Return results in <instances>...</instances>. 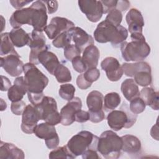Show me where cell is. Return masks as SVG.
I'll return each instance as SVG.
<instances>
[{"label": "cell", "instance_id": "1", "mask_svg": "<svg viewBox=\"0 0 159 159\" xmlns=\"http://www.w3.org/2000/svg\"><path fill=\"white\" fill-rule=\"evenodd\" d=\"M94 39L96 42L104 43L110 42L114 47H119L128 37V31L122 25L116 26L104 20L101 22L94 32Z\"/></svg>", "mask_w": 159, "mask_h": 159}, {"label": "cell", "instance_id": "2", "mask_svg": "<svg viewBox=\"0 0 159 159\" xmlns=\"http://www.w3.org/2000/svg\"><path fill=\"white\" fill-rule=\"evenodd\" d=\"M122 140L112 130L103 132L98 139L97 151L106 159H117L121 154Z\"/></svg>", "mask_w": 159, "mask_h": 159}, {"label": "cell", "instance_id": "3", "mask_svg": "<svg viewBox=\"0 0 159 159\" xmlns=\"http://www.w3.org/2000/svg\"><path fill=\"white\" fill-rule=\"evenodd\" d=\"M99 137L91 132L82 130L73 135L68 142L67 147L75 156L81 155L86 150L91 148L97 150Z\"/></svg>", "mask_w": 159, "mask_h": 159}, {"label": "cell", "instance_id": "4", "mask_svg": "<svg viewBox=\"0 0 159 159\" xmlns=\"http://www.w3.org/2000/svg\"><path fill=\"white\" fill-rule=\"evenodd\" d=\"M24 73L27 92L43 93V89L48 84V78L34 64L30 62L24 65Z\"/></svg>", "mask_w": 159, "mask_h": 159}, {"label": "cell", "instance_id": "5", "mask_svg": "<svg viewBox=\"0 0 159 159\" xmlns=\"http://www.w3.org/2000/svg\"><path fill=\"white\" fill-rule=\"evenodd\" d=\"M122 58L126 61H142L150 53L149 45L143 40H133L130 42H123L120 44Z\"/></svg>", "mask_w": 159, "mask_h": 159}, {"label": "cell", "instance_id": "6", "mask_svg": "<svg viewBox=\"0 0 159 159\" xmlns=\"http://www.w3.org/2000/svg\"><path fill=\"white\" fill-rule=\"evenodd\" d=\"M120 110H113L107 116V124L109 127L115 130L119 131L122 128H130L136 122L137 114H133L128 109L127 104L123 102Z\"/></svg>", "mask_w": 159, "mask_h": 159}, {"label": "cell", "instance_id": "7", "mask_svg": "<svg viewBox=\"0 0 159 159\" xmlns=\"http://www.w3.org/2000/svg\"><path fill=\"white\" fill-rule=\"evenodd\" d=\"M57 102L52 97L45 96L40 104L35 106L39 115L40 120L56 125L61 122V117L57 110Z\"/></svg>", "mask_w": 159, "mask_h": 159}, {"label": "cell", "instance_id": "8", "mask_svg": "<svg viewBox=\"0 0 159 159\" xmlns=\"http://www.w3.org/2000/svg\"><path fill=\"white\" fill-rule=\"evenodd\" d=\"M27 45L30 48L29 61L35 65L39 64L38 61L39 53L50 48V46L46 44V39L43 32L35 30H33L30 34V40Z\"/></svg>", "mask_w": 159, "mask_h": 159}, {"label": "cell", "instance_id": "9", "mask_svg": "<svg viewBox=\"0 0 159 159\" xmlns=\"http://www.w3.org/2000/svg\"><path fill=\"white\" fill-rule=\"evenodd\" d=\"M34 133L39 139L45 140L48 148L55 149L58 147L60 140L54 125L47 122L40 123L37 125Z\"/></svg>", "mask_w": 159, "mask_h": 159}, {"label": "cell", "instance_id": "10", "mask_svg": "<svg viewBox=\"0 0 159 159\" xmlns=\"http://www.w3.org/2000/svg\"><path fill=\"white\" fill-rule=\"evenodd\" d=\"M31 24L34 30L43 32L47 27L48 16L47 7L43 1H36L31 6Z\"/></svg>", "mask_w": 159, "mask_h": 159}, {"label": "cell", "instance_id": "11", "mask_svg": "<svg viewBox=\"0 0 159 159\" xmlns=\"http://www.w3.org/2000/svg\"><path fill=\"white\" fill-rule=\"evenodd\" d=\"M81 11L92 22H98L102 16L103 7L101 1L80 0L78 1Z\"/></svg>", "mask_w": 159, "mask_h": 159}, {"label": "cell", "instance_id": "12", "mask_svg": "<svg viewBox=\"0 0 159 159\" xmlns=\"http://www.w3.org/2000/svg\"><path fill=\"white\" fill-rule=\"evenodd\" d=\"M75 27V24L66 18L61 17H53L44 31L50 39H54L62 32L68 31Z\"/></svg>", "mask_w": 159, "mask_h": 159}, {"label": "cell", "instance_id": "13", "mask_svg": "<svg viewBox=\"0 0 159 159\" xmlns=\"http://www.w3.org/2000/svg\"><path fill=\"white\" fill-rule=\"evenodd\" d=\"M0 65L10 76H18L24 72V65L19 54H10L0 58Z\"/></svg>", "mask_w": 159, "mask_h": 159}, {"label": "cell", "instance_id": "14", "mask_svg": "<svg viewBox=\"0 0 159 159\" xmlns=\"http://www.w3.org/2000/svg\"><path fill=\"white\" fill-rule=\"evenodd\" d=\"M82 102L80 98L74 97L64 106L60 112L61 117L60 123L65 126L72 124L75 121L76 112L81 109Z\"/></svg>", "mask_w": 159, "mask_h": 159}, {"label": "cell", "instance_id": "15", "mask_svg": "<svg viewBox=\"0 0 159 159\" xmlns=\"http://www.w3.org/2000/svg\"><path fill=\"white\" fill-rule=\"evenodd\" d=\"M39 120L40 117L36 108L32 104H28L22 114L21 130L27 134L34 133Z\"/></svg>", "mask_w": 159, "mask_h": 159}, {"label": "cell", "instance_id": "16", "mask_svg": "<svg viewBox=\"0 0 159 159\" xmlns=\"http://www.w3.org/2000/svg\"><path fill=\"white\" fill-rule=\"evenodd\" d=\"M102 70L105 71L107 78L111 81H119L124 74V71L118 60L112 57L105 58L101 63Z\"/></svg>", "mask_w": 159, "mask_h": 159}, {"label": "cell", "instance_id": "17", "mask_svg": "<svg viewBox=\"0 0 159 159\" xmlns=\"http://www.w3.org/2000/svg\"><path fill=\"white\" fill-rule=\"evenodd\" d=\"M125 20L130 35L143 34V27L145 23L142 14L139 10L135 8L130 9L126 14Z\"/></svg>", "mask_w": 159, "mask_h": 159}, {"label": "cell", "instance_id": "18", "mask_svg": "<svg viewBox=\"0 0 159 159\" xmlns=\"http://www.w3.org/2000/svg\"><path fill=\"white\" fill-rule=\"evenodd\" d=\"M71 40L75 42V45L83 52L86 47L94 44V39L86 31L79 27H74L68 30Z\"/></svg>", "mask_w": 159, "mask_h": 159}, {"label": "cell", "instance_id": "19", "mask_svg": "<svg viewBox=\"0 0 159 159\" xmlns=\"http://www.w3.org/2000/svg\"><path fill=\"white\" fill-rule=\"evenodd\" d=\"M27 93L24 76L17 77L12 85L7 91V97L11 102H17L22 99L24 96Z\"/></svg>", "mask_w": 159, "mask_h": 159}, {"label": "cell", "instance_id": "20", "mask_svg": "<svg viewBox=\"0 0 159 159\" xmlns=\"http://www.w3.org/2000/svg\"><path fill=\"white\" fill-rule=\"evenodd\" d=\"M32 8L30 6L26 8L17 9L14 11L9 19V22L13 29L19 28L24 24L30 25Z\"/></svg>", "mask_w": 159, "mask_h": 159}, {"label": "cell", "instance_id": "21", "mask_svg": "<svg viewBox=\"0 0 159 159\" xmlns=\"http://www.w3.org/2000/svg\"><path fill=\"white\" fill-rule=\"evenodd\" d=\"M38 61L52 75H53L55 70L60 64L57 55L48 50L42 51L39 53Z\"/></svg>", "mask_w": 159, "mask_h": 159}, {"label": "cell", "instance_id": "22", "mask_svg": "<svg viewBox=\"0 0 159 159\" xmlns=\"http://www.w3.org/2000/svg\"><path fill=\"white\" fill-rule=\"evenodd\" d=\"M24 152L11 143L1 141L0 158L1 159H24Z\"/></svg>", "mask_w": 159, "mask_h": 159}, {"label": "cell", "instance_id": "23", "mask_svg": "<svg viewBox=\"0 0 159 159\" xmlns=\"http://www.w3.org/2000/svg\"><path fill=\"white\" fill-rule=\"evenodd\" d=\"M99 57V50L94 44L88 46L83 52L82 59L88 68H96L98 65Z\"/></svg>", "mask_w": 159, "mask_h": 159}, {"label": "cell", "instance_id": "24", "mask_svg": "<svg viewBox=\"0 0 159 159\" xmlns=\"http://www.w3.org/2000/svg\"><path fill=\"white\" fill-rule=\"evenodd\" d=\"M122 140V150L129 154L139 153L142 147L140 140L135 136L127 134L121 137Z\"/></svg>", "mask_w": 159, "mask_h": 159}, {"label": "cell", "instance_id": "25", "mask_svg": "<svg viewBox=\"0 0 159 159\" xmlns=\"http://www.w3.org/2000/svg\"><path fill=\"white\" fill-rule=\"evenodd\" d=\"M140 97L146 105L153 110H158V92L151 87H145L140 91Z\"/></svg>", "mask_w": 159, "mask_h": 159}, {"label": "cell", "instance_id": "26", "mask_svg": "<svg viewBox=\"0 0 159 159\" xmlns=\"http://www.w3.org/2000/svg\"><path fill=\"white\" fill-rule=\"evenodd\" d=\"M104 96L102 94L96 90L91 91L86 98V104L88 112H98L102 110Z\"/></svg>", "mask_w": 159, "mask_h": 159}, {"label": "cell", "instance_id": "27", "mask_svg": "<svg viewBox=\"0 0 159 159\" xmlns=\"http://www.w3.org/2000/svg\"><path fill=\"white\" fill-rule=\"evenodd\" d=\"M120 91L125 98L129 101L140 96L139 87L134 79L132 78L126 79L122 83Z\"/></svg>", "mask_w": 159, "mask_h": 159}, {"label": "cell", "instance_id": "28", "mask_svg": "<svg viewBox=\"0 0 159 159\" xmlns=\"http://www.w3.org/2000/svg\"><path fill=\"white\" fill-rule=\"evenodd\" d=\"M9 37L14 46L18 48L28 45L30 40V34L21 27L12 29L9 32Z\"/></svg>", "mask_w": 159, "mask_h": 159}, {"label": "cell", "instance_id": "29", "mask_svg": "<svg viewBox=\"0 0 159 159\" xmlns=\"http://www.w3.org/2000/svg\"><path fill=\"white\" fill-rule=\"evenodd\" d=\"M122 68L124 74L127 76L134 77V75L137 72L142 70L151 71L150 65L145 61H138L135 63H124Z\"/></svg>", "mask_w": 159, "mask_h": 159}, {"label": "cell", "instance_id": "30", "mask_svg": "<svg viewBox=\"0 0 159 159\" xmlns=\"http://www.w3.org/2000/svg\"><path fill=\"white\" fill-rule=\"evenodd\" d=\"M18 54L14 48V45L10 39L9 32H5L1 34L0 55L1 56Z\"/></svg>", "mask_w": 159, "mask_h": 159}, {"label": "cell", "instance_id": "31", "mask_svg": "<svg viewBox=\"0 0 159 159\" xmlns=\"http://www.w3.org/2000/svg\"><path fill=\"white\" fill-rule=\"evenodd\" d=\"M121 102L120 95L116 92L109 93L104 98L103 109L108 112L109 111L114 110L117 106H119Z\"/></svg>", "mask_w": 159, "mask_h": 159}, {"label": "cell", "instance_id": "32", "mask_svg": "<svg viewBox=\"0 0 159 159\" xmlns=\"http://www.w3.org/2000/svg\"><path fill=\"white\" fill-rule=\"evenodd\" d=\"M53 76L60 83H65L71 81L72 77L70 70L64 65L60 63L55 70Z\"/></svg>", "mask_w": 159, "mask_h": 159}, {"label": "cell", "instance_id": "33", "mask_svg": "<svg viewBox=\"0 0 159 159\" xmlns=\"http://www.w3.org/2000/svg\"><path fill=\"white\" fill-rule=\"evenodd\" d=\"M135 83L142 87H147L152 84V77L151 71L142 70L137 72L134 76Z\"/></svg>", "mask_w": 159, "mask_h": 159}, {"label": "cell", "instance_id": "34", "mask_svg": "<svg viewBox=\"0 0 159 159\" xmlns=\"http://www.w3.org/2000/svg\"><path fill=\"white\" fill-rule=\"evenodd\" d=\"M49 158H75V157L69 150L66 145L55 148L48 155Z\"/></svg>", "mask_w": 159, "mask_h": 159}, {"label": "cell", "instance_id": "35", "mask_svg": "<svg viewBox=\"0 0 159 159\" xmlns=\"http://www.w3.org/2000/svg\"><path fill=\"white\" fill-rule=\"evenodd\" d=\"M75 91V88L73 84L66 83L60 85L58 94L63 99L69 101L74 98Z\"/></svg>", "mask_w": 159, "mask_h": 159}, {"label": "cell", "instance_id": "36", "mask_svg": "<svg viewBox=\"0 0 159 159\" xmlns=\"http://www.w3.org/2000/svg\"><path fill=\"white\" fill-rule=\"evenodd\" d=\"M83 80L89 85L91 86L92 83L97 81L100 77V71L97 68H88L84 73L81 74Z\"/></svg>", "mask_w": 159, "mask_h": 159}, {"label": "cell", "instance_id": "37", "mask_svg": "<svg viewBox=\"0 0 159 159\" xmlns=\"http://www.w3.org/2000/svg\"><path fill=\"white\" fill-rule=\"evenodd\" d=\"M71 37L68 31L64 32L57 35L52 41L53 45L56 48H63L70 44Z\"/></svg>", "mask_w": 159, "mask_h": 159}, {"label": "cell", "instance_id": "38", "mask_svg": "<svg viewBox=\"0 0 159 159\" xmlns=\"http://www.w3.org/2000/svg\"><path fill=\"white\" fill-rule=\"evenodd\" d=\"M146 104L142 99L139 96L130 101L129 109L131 112L135 114H139L144 111Z\"/></svg>", "mask_w": 159, "mask_h": 159}, {"label": "cell", "instance_id": "39", "mask_svg": "<svg viewBox=\"0 0 159 159\" xmlns=\"http://www.w3.org/2000/svg\"><path fill=\"white\" fill-rule=\"evenodd\" d=\"M105 20L116 26L120 25L122 20V12L117 9H112L108 12Z\"/></svg>", "mask_w": 159, "mask_h": 159}, {"label": "cell", "instance_id": "40", "mask_svg": "<svg viewBox=\"0 0 159 159\" xmlns=\"http://www.w3.org/2000/svg\"><path fill=\"white\" fill-rule=\"evenodd\" d=\"M81 53V50L75 45L73 44H70L68 46H66L64 48L63 52L65 58L67 60L71 61L75 57L80 55Z\"/></svg>", "mask_w": 159, "mask_h": 159}, {"label": "cell", "instance_id": "41", "mask_svg": "<svg viewBox=\"0 0 159 159\" xmlns=\"http://www.w3.org/2000/svg\"><path fill=\"white\" fill-rule=\"evenodd\" d=\"M71 63L73 68L78 73H83L88 69L87 66L86 65L85 63L82 59V57L80 55L75 57L71 60Z\"/></svg>", "mask_w": 159, "mask_h": 159}, {"label": "cell", "instance_id": "42", "mask_svg": "<svg viewBox=\"0 0 159 159\" xmlns=\"http://www.w3.org/2000/svg\"><path fill=\"white\" fill-rule=\"evenodd\" d=\"M25 107L26 104L25 102L22 100L17 102H12L11 104V111L14 114L20 116L22 114Z\"/></svg>", "mask_w": 159, "mask_h": 159}, {"label": "cell", "instance_id": "43", "mask_svg": "<svg viewBox=\"0 0 159 159\" xmlns=\"http://www.w3.org/2000/svg\"><path fill=\"white\" fill-rule=\"evenodd\" d=\"M101 2L103 7V14H106V13H108L111 10L117 8L119 1L104 0V1H101Z\"/></svg>", "mask_w": 159, "mask_h": 159}, {"label": "cell", "instance_id": "44", "mask_svg": "<svg viewBox=\"0 0 159 159\" xmlns=\"http://www.w3.org/2000/svg\"><path fill=\"white\" fill-rule=\"evenodd\" d=\"M27 93L29 101L34 106H36L40 104L45 96L43 92L40 93H30L27 92Z\"/></svg>", "mask_w": 159, "mask_h": 159}, {"label": "cell", "instance_id": "45", "mask_svg": "<svg viewBox=\"0 0 159 159\" xmlns=\"http://www.w3.org/2000/svg\"><path fill=\"white\" fill-rule=\"evenodd\" d=\"M89 120L93 123H99L105 119V114L103 110L98 112H89Z\"/></svg>", "mask_w": 159, "mask_h": 159}, {"label": "cell", "instance_id": "46", "mask_svg": "<svg viewBox=\"0 0 159 159\" xmlns=\"http://www.w3.org/2000/svg\"><path fill=\"white\" fill-rule=\"evenodd\" d=\"M89 120V114L88 111L81 109L78 111L75 114V121L80 123H84Z\"/></svg>", "mask_w": 159, "mask_h": 159}, {"label": "cell", "instance_id": "47", "mask_svg": "<svg viewBox=\"0 0 159 159\" xmlns=\"http://www.w3.org/2000/svg\"><path fill=\"white\" fill-rule=\"evenodd\" d=\"M97 152L96 150L89 148L81 155L82 158L83 159H99L101 157L98 155Z\"/></svg>", "mask_w": 159, "mask_h": 159}, {"label": "cell", "instance_id": "48", "mask_svg": "<svg viewBox=\"0 0 159 159\" xmlns=\"http://www.w3.org/2000/svg\"><path fill=\"white\" fill-rule=\"evenodd\" d=\"M43 2L47 6L48 14H53L57 11L58 4L57 1H45Z\"/></svg>", "mask_w": 159, "mask_h": 159}, {"label": "cell", "instance_id": "49", "mask_svg": "<svg viewBox=\"0 0 159 159\" xmlns=\"http://www.w3.org/2000/svg\"><path fill=\"white\" fill-rule=\"evenodd\" d=\"M32 2V1H21V0H10L9 2L12 6L16 9H19L22 7L23 6L27 5L28 4Z\"/></svg>", "mask_w": 159, "mask_h": 159}, {"label": "cell", "instance_id": "50", "mask_svg": "<svg viewBox=\"0 0 159 159\" xmlns=\"http://www.w3.org/2000/svg\"><path fill=\"white\" fill-rule=\"evenodd\" d=\"M1 91H8L9 89L12 86L11 81L6 76L1 75Z\"/></svg>", "mask_w": 159, "mask_h": 159}, {"label": "cell", "instance_id": "51", "mask_svg": "<svg viewBox=\"0 0 159 159\" xmlns=\"http://www.w3.org/2000/svg\"><path fill=\"white\" fill-rule=\"evenodd\" d=\"M150 135L151 136L157 140H158V127L157 122L155 125H154L151 130H150Z\"/></svg>", "mask_w": 159, "mask_h": 159}, {"label": "cell", "instance_id": "52", "mask_svg": "<svg viewBox=\"0 0 159 159\" xmlns=\"http://www.w3.org/2000/svg\"><path fill=\"white\" fill-rule=\"evenodd\" d=\"M6 108H7L6 102L2 99H1V111H3L6 110Z\"/></svg>", "mask_w": 159, "mask_h": 159}]
</instances>
